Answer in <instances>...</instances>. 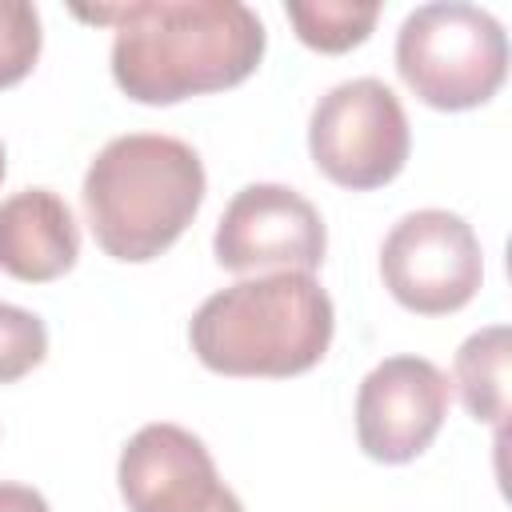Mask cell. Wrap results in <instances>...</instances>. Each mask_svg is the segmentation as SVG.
Listing matches in <instances>:
<instances>
[{
	"label": "cell",
	"instance_id": "ba28073f",
	"mask_svg": "<svg viewBox=\"0 0 512 512\" xmlns=\"http://www.w3.org/2000/svg\"><path fill=\"white\" fill-rule=\"evenodd\" d=\"M120 496L132 512H244L220 480L204 440L180 424H144L116 464Z\"/></svg>",
	"mask_w": 512,
	"mask_h": 512
},
{
	"label": "cell",
	"instance_id": "277c9868",
	"mask_svg": "<svg viewBox=\"0 0 512 512\" xmlns=\"http://www.w3.org/2000/svg\"><path fill=\"white\" fill-rule=\"evenodd\" d=\"M396 72L428 108H480L508 76V36L500 20L476 4H420L396 32Z\"/></svg>",
	"mask_w": 512,
	"mask_h": 512
},
{
	"label": "cell",
	"instance_id": "2e32d148",
	"mask_svg": "<svg viewBox=\"0 0 512 512\" xmlns=\"http://www.w3.org/2000/svg\"><path fill=\"white\" fill-rule=\"evenodd\" d=\"M4 172H8V160H4V144H0V180H4Z\"/></svg>",
	"mask_w": 512,
	"mask_h": 512
},
{
	"label": "cell",
	"instance_id": "4fadbf2b",
	"mask_svg": "<svg viewBox=\"0 0 512 512\" xmlns=\"http://www.w3.org/2000/svg\"><path fill=\"white\" fill-rule=\"evenodd\" d=\"M40 12L28 0H0V88L20 84L40 60Z\"/></svg>",
	"mask_w": 512,
	"mask_h": 512
},
{
	"label": "cell",
	"instance_id": "3957f363",
	"mask_svg": "<svg viewBox=\"0 0 512 512\" xmlns=\"http://www.w3.org/2000/svg\"><path fill=\"white\" fill-rule=\"evenodd\" d=\"M204 184L192 144L128 132L92 156L80 196L96 244L120 264H144L180 240L204 204Z\"/></svg>",
	"mask_w": 512,
	"mask_h": 512
},
{
	"label": "cell",
	"instance_id": "9a60e30c",
	"mask_svg": "<svg viewBox=\"0 0 512 512\" xmlns=\"http://www.w3.org/2000/svg\"><path fill=\"white\" fill-rule=\"evenodd\" d=\"M0 512H48V500L28 484H0Z\"/></svg>",
	"mask_w": 512,
	"mask_h": 512
},
{
	"label": "cell",
	"instance_id": "8992f818",
	"mask_svg": "<svg viewBox=\"0 0 512 512\" xmlns=\"http://www.w3.org/2000/svg\"><path fill=\"white\" fill-rule=\"evenodd\" d=\"M380 276L396 304L416 316L460 312L484 280L472 224L448 208H420L392 224L380 244Z\"/></svg>",
	"mask_w": 512,
	"mask_h": 512
},
{
	"label": "cell",
	"instance_id": "7c38bea8",
	"mask_svg": "<svg viewBox=\"0 0 512 512\" xmlns=\"http://www.w3.org/2000/svg\"><path fill=\"white\" fill-rule=\"evenodd\" d=\"M300 44L316 52H348L368 40L376 28L380 4H352V0H288L284 4Z\"/></svg>",
	"mask_w": 512,
	"mask_h": 512
},
{
	"label": "cell",
	"instance_id": "5b68a950",
	"mask_svg": "<svg viewBox=\"0 0 512 512\" xmlns=\"http://www.w3.org/2000/svg\"><path fill=\"white\" fill-rule=\"evenodd\" d=\"M412 148L400 96L376 80L356 76L328 88L308 120V152L316 168L352 192L380 188L400 176Z\"/></svg>",
	"mask_w": 512,
	"mask_h": 512
},
{
	"label": "cell",
	"instance_id": "8fae6325",
	"mask_svg": "<svg viewBox=\"0 0 512 512\" xmlns=\"http://www.w3.org/2000/svg\"><path fill=\"white\" fill-rule=\"evenodd\" d=\"M456 388L472 420L500 428L508 416V328L488 324L472 332L456 352Z\"/></svg>",
	"mask_w": 512,
	"mask_h": 512
},
{
	"label": "cell",
	"instance_id": "7a4b0ae2",
	"mask_svg": "<svg viewBox=\"0 0 512 512\" xmlns=\"http://www.w3.org/2000/svg\"><path fill=\"white\" fill-rule=\"evenodd\" d=\"M336 312L312 272H268L212 292L188 340L204 368L220 376H300L332 344Z\"/></svg>",
	"mask_w": 512,
	"mask_h": 512
},
{
	"label": "cell",
	"instance_id": "52a82bcc",
	"mask_svg": "<svg viewBox=\"0 0 512 512\" xmlns=\"http://www.w3.org/2000/svg\"><path fill=\"white\" fill-rule=\"evenodd\" d=\"M212 252L228 272H316L328 252V232L316 204L296 188L248 184L228 200Z\"/></svg>",
	"mask_w": 512,
	"mask_h": 512
},
{
	"label": "cell",
	"instance_id": "30bf717a",
	"mask_svg": "<svg viewBox=\"0 0 512 512\" xmlns=\"http://www.w3.org/2000/svg\"><path fill=\"white\" fill-rule=\"evenodd\" d=\"M80 256V228L64 196L24 188L0 200V272L24 284L64 276Z\"/></svg>",
	"mask_w": 512,
	"mask_h": 512
},
{
	"label": "cell",
	"instance_id": "9c48e42d",
	"mask_svg": "<svg viewBox=\"0 0 512 512\" xmlns=\"http://www.w3.org/2000/svg\"><path fill=\"white\" fill-rule=\"evenodd\" d=\"M452 384L424 356L380 360L356 392V440L380 464L416 460L448 416Z\"/></svg>",
	"mask_w": 512,
	"mask_h": 512
},
{
	"label": "cell",
	"instance_id": "6da1fadb",
	"mask_svg": "<svg viewBox=\"0 0 512 512\" xmlns=\"http://www.w3.org/2000/svg\"><path fill=\"white\" fill-rule=\"evenodd\" d=\"M112 24V80L136 104H176L236 88L268 48L264 20L240 0H132L76 8Z\"/></svg>",
	"mask_w": 512,
	"mask_h": 512
},
{
	"label": "cell",
	"instance_id": "5bb4252c",
	"mask_svg": "<svg viewBox=\"0 0 512 512\" xmlns=\"http://www.w3.org/2000/svg\"><path fill=\"white\" fill-rule=\"evenodd\" d=\"M48 356V328L36 312L0 300V384L28 376Z\"/></svg>",
	"mask_w": 512,
	"mask_h": 512
}]
</instances>
